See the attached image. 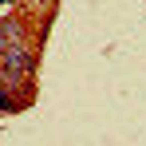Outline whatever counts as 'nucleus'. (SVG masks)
Segmentation results:
<instances>
[{
	"mask_svg": "<svg viewBox=\"0 0 146 146\" xmlns=\"http://www.w3.org/2000/svg\"><path fill=\"white\" fill-rule=\"evenodd\" d=\"M0 111H16V99L4 91V83H0Z\"/></svg>",
	"mask_w": 146,
	"mask_h": 146,
	"instance_id": "3",
	"label": "nucleus"
},
{
	"mask_svg": "<svg viewBox=\"0 0 146 146\" xmlns=\"http://www.w3.org/2000/svg\"><path fill=\"white\" fill-rule=\"evenodd\" d=\"M12 36H16V28H12V24H4V28H0V51L12 44Z\"/></svg>",
	"mask_w": 146,
	"mask_h": 146,
	"instance_id": "2",
	"label": "nucleus"
},
{
	"mask_svg": "<svg viewBox=\"0 0 146 146\" xmlns=\"http://www.w3.org/2000/svg\"><path fill=\"white\" fill-rule=\"evenodd\" d=\"M0 67L12 75V79H24L28 71H32V55H28L24 44H8V48L0 51Z\"/></svg>",
	"mask_w": 146,
	"mask_h": 146,
	"instance_id": "1",
	"label": "nucleus"
}]
</instances>
